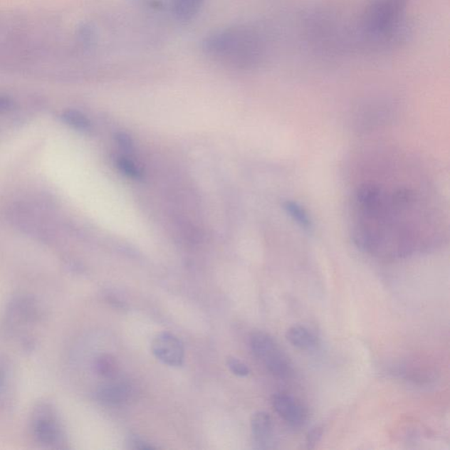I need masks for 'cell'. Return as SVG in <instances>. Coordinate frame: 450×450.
<instances>
[{"label": "cell", "instance_id": "obj_8", "mask_svg": "<svg viewBox=\"0 0 450 450\" xmlns=\"http://www.w3.org/2000/svg\"><path fill=\"white\" fill-rule=\"evenodd\" d=\"M272 406L276 414L291 427H302L308 418L305 407L290 394L276 393L272 397Z\"/></svg>", "mask_w": 450, "mask_h": 450}, {"label": "cell", "instance_id": "obj_6", "mask_svg": "<svg viewBox=\"0 0 450 450\" xmlns=\"http://www.w3.org/2000/svg\"><path fill=\"white\" fill-rule=\"evenodd\" d=\"M41 318L38 305L31 296L19 295L10 303L6 310L7 328L14 330L37 323Z\"/></svg>", "mask_w": 450, "mask_h": 450}, {"label": "cell", "instance_id": "obj_3", "mask_svg": "<svg viewBox=\"0 0 450 450\" xmlns=\"http://www.w3.org/2000/svg\"><path fill=\"white\" fill-rule=\"evenodd\" d=\"M204 51L216 62L240 69L261 65L267 56V41L258 30L235 27L209 36L204 42Z\"/></svg>", "mask_w": 450, "mask_h": 450}, {"label": "cell", "instance_id": "obj_21", "mask_svg": "<svg viewBox=\"0 0 450 450\" xmlns=\"http://www.w3.org/2000/svg\"><path fill=\"white\" fill-rule=\"evenodd\" d=\"M12 104V100L7 97H0V111L9 110Z\"/></svg>", "mask_w": 450, "mask_h": 450}, {"label": "cell", "instance_id": "obj_14", "mask_svg": "<svg viewBox=\"0 0 450 450\" xmlns=\"http://www.w3.org/2000/svg\"><path fill=\"white\" fill-rule=\"evenodd\" d=\"M62 118L67 125L80 131L91 130V122L81 112L74 110H66L63 112Z\"/></svg>", "mask_w": 450, "mask_h": 450}, {"label": "cell", "instance_id": "obj_12", "mask_svg": "<svg viewBox=\"0 0 450 450\" xmlns=\"http://www.w3.org/2000/svg\"><path fill=\"white\" fill-rule=\"evenodd\" d=\"M204 0H171L172 14L177 20L189 21L200 11Z\"/></svg>", "mask_w": 450, "mask_h": 450}, {"label": "cell", "instance_id": "obj_15", "mask_svg": "<svg viewBox=\"0 0 450 450\" xmlns=\"http://www.w3.org/2000/svg\"><path fill=\"white\" fill-rule=\"evenodd\" d=\"M288 214L296 221V223L301 225L303 228L308 229L310 226V221L308 213L301 206L296 204L295 202H287L284 206Z\"/></svg>", "mask_w": 450, "mask_h": 450}, {"label": "cell", "instance_id": "obj_4", "mask_svg": "<svg viewBox=\"0 0 450 450\" xmlns=\"http://www.w3.org/2000/svg\"><path fill=\"white\" fill-rule=\"evenodd\" d=\"M250 346L255 357L262 362L273 377L287 380L293 377V365L273 338L265 332L251 335Z\"/></svg>", "mask_w": 450, "mask_h": 450}, {"label": "cell", "instance_id": "obj_22", "mask_svg": "<svg viewBox=\"0 0 450 450\" xmlns=\"http://www.w3.org/2000/svg\"><path fill=\"white\" fill-rule=\"evenodd\" d=\"M133 444L135 445V448L140 449H155L153 446L150 445L149 444H146L145 441L140 440V439H135L133 441Z\"/></svg>", "mask_w": 450, "mask_h": 450}, {"label": "cell", "instance_id": "obj_20", "mask_svg": "<svg viewBox=\"0 0 450 450\" xmlns=\"http://www.w3.org/2000/svg\"><path fill=\"white\" fill-rule=\"evenodd\" d=\"M115 137L119 145L121 146L122 149L126 150V151L132 150L133 142L130 136H127L125 133L120 132L116 134Z\"/></svg>", "mask_w": 450, "mask_h": 450}, {"label": "cell", "instance_id": "obj_1", "mask_svg": "<svg viewBox=\"0 0 450 450\" xmlns=\"http://www.w3.org/2000/svg\"><path fill=\"white\" fill-rule=\"evenodd\" d=\"M350 216L355 245L384 260L427 252L444 235L436 201L407 183H362L352 196Z\"/></svg>", "mask_w": 450, "mask_h": 450}, {"label": "cell", "instance_id": "obj_16", "mask_svg": "<svg viewBox=\"0 0 450 450\" xmlns=\"http://www.w3.org/2000/svg\"><path fill=\"white\" fill-rule=\"evenodd\" d=\"M11 378V367L6 359L0 357V397H6L9 392Z\"/></svg>", "mask_w": 450, "mask_h": 450}, {"label": "cell", "instance_id": "obj_11", "mask_svg": "<svg viewBox=\"0 0 450 450\" xmlns=\"http://www.w3.org/2000/svg\"><path fill=\"white\" fill-rule=\"evenodd\" d=\"M286 339L292 346L301 350H313L318 345V337L301 325H292L286 332Z\"/></svg>", "mask_w": 450, "mask_h": 450}, {"label": "cell", "instance_id": "obj_9", "mask_svg": "<svg viewBox=\"0 0 450 450\" xmlns=\"http://www.w3.org/2000/svg\"><path fill=\"white\" fill-rule=\"evenodd\" d=\"M251 427L255 448L271 449L275 448V430L271 416L266 412H257L251 419Z\"/></svg>", "mask_w": 450, "mask_h": 450}, {"label": "cell", "instance_id": "obj_7", "mask_svg": "<svg viewBox=\"0 0 450 450\" xmlns=\"http://www.w3.org/2000/svg\"><path fill=\"white\" fill-rule=\"evenodd\" d=\"M153 354L160 362L168 366H182L184 361V347L181 340L170 333H160L152 341Z\"/></svg>", "mask_w": 450, "mask_h": 450}, {"label": "cell", "instance_id": "obj_13", "mask_svg": "<svg viewBox=\"0 0 450 450\" xmlns=\"http://www.w3.org/2000/svg\"><path fill=\"white\" fill-rule=\"evenodd\" d=\"M95 367L97 374L105 378L115 377L118 371L117 363L111 355H104L95 360Z\"/></svg>", "mask_w": 450, "mask_h": 450}, {"label": "cell", "instance_id": "obj_17", "mask_svg": "<svg viewBox=\"0 0 450 450\" xmlns=\"http://www.w3.org/2000/svg\"><path fill=\"white\" fill-rule=\"evenodd\" d=\"M117 164L120 170H121L123 174L129 176L130 178H142L141 171L138 169L136 164L132 162V161L126 159V157H120L117 160Z\"/></svg>", "mask_w": 450, "mask_h": 450}, {"label": "cell", "instance_id": "obj_10", "mask_svg": "<svg viewBox=\"0 0 450 450\" xmlns=\"http://www.w3.org/2000/svg\"><path fill=\"white\" fill-rule=\"evenodd\" d=\"M132 389L126 382H110L100 386L97 391V399L107 406H121L130 399Z\"/></svg>", "mask_w": 450, "mask_h": 450}, {"label": "cell", "instance_id": "obj_18", "mask_svg": "<svg viewBox=\"0 0 450 450\" xmlns=\"http://www.w3.org/2000/svg\"><path fill=\"white\" fill-rule=\"evenodd\" d=\"M227 365L231 372L239 377L249 376L251 371L246 363L242 362L237 358L230 357L227 360Z\"/></svg>", "mask_w": 450, "mask_h": 450}, {"label": "cell", "instance_id": "obj_2", "mask_svg": "<svg viewBox=\"0 0 450 450\" xmlns=\"http://www.w3.org/2000/svg\"><path fill=\"white\" fill-rule=\"evenodd\" d=\"M409 0H371L356 26L355 44L360 50L386 51L406 41Z\"/></svg>", "mask_w": 450, "mask_h": 450}, {"label": "cell", "instance_id": "obj_5", "mask_svg": "<svg viewBox=\"0 0 450 450\" xmlns=\"http://www.w3.org/2000/svg\"><path fill=\"white\" fill-rule=\"evenodd\" d=\"M31 431L35 440L44 447L62 449L66 444L61 422L50 404L41 403L33 409Z\"/></svg>", "mask_w": 450, "mask_h": 450}, {"label": "cell", "instance_id": "obj_19", "mask_svg": "<svg viewBox=\"0 0 450 450\" xmlns=\"http://www.w3.org/2000/svg\"><path fill=\"white\" fill-rule=\"evenodd\" d=\"M324 429L321 426L314 427L309 431L306 436L305 444L307 449H314L323 437Z\"/></svg>", "mask_w": 450, "mask_h": 450}]
</instances>
